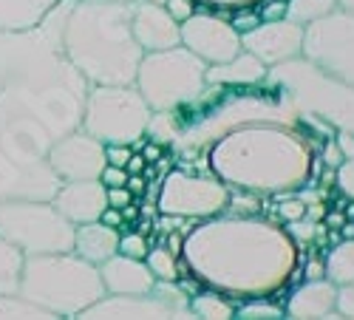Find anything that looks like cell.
<instances>
[{
    "label": "cell",
    "instance_id": "1",
    "mask_svg": "<svg viewBox=\"0 0 354 320\" xmlns=\"http://www.w3.org/2000/svg\"><path fill=\"white\" fill-rule=\"evenodd\" d=\"M179 258L201 286L230 301H247L283 292L301 261V247L278 221L221 213L187 232Z\"/></svg>",
    "mask_w": 354,
    "mask_h": 320
},
{
    "label": "cell",
    "instance_id": "2",
    "mask_svg": "<svg viewBox=\"0 0 354 320\" xmlns=\"http://www.w3.org/2000/svg\"><path fill=\"white\" fill-rule=\"evenodd\" d=\"M71 3L74 0H60L32 28L0 32V94L20 97L54 139L80 128L91 88L63 51V23Z\"/></svg>",
    "mask_w": 354,
    "mask_h": 320
},
{
    "label": "cell",
    "instance_id": "3",
    "mask_svg": "<svg viewBox=\"0 0 354 320\" xmlns=\"http://www.w3.org/2000/svg\"><path fill=\"white\" fill-rule=\"evenodd\" d=\"M315 144L304 125L252 122L207 148V167L230 190L255 196L298 193L315 179Z\"/></svg>",
    "mask_w": 354,
    "mask_h": 320
},
{
    "label": "cell",
    "instance_id": "4",
    "mask_svg": "<svg viewBox=\"0 0 354 320\" xmlns=\"http://www.w3.org/2000/svg\"><path fill=\"white\" fill-rule=\"evenodd\" d=\"M136 0H74L63 23V51L88 85H133L142 46L131 32Z\"/></svg>",
    "mask_w": 354,
    "mask_h": 320
},
{
    "label": "cell",
    "instance_id": "5",
    "mask_svg": "<svg viewBox=\"0 0 354 320\" xmlns=\"http://www.w3.org/2000/svg\"><path fill=\"white\" fill-rule=\"evenodd\" d=\"M54 142L46 122L20 97L0 94V201L54 198L63 185L46 159Z\"/></svg>",
    "mask_w": 354,
    "mask_h": 320
},
{
    "label": "cell",
    "instance_id": "6",
    "mask_svg": "<svg viewBox=\"0 0 354 320\" xmlns=\"http://www.w3.org/2000/svg\"><path fill=\"white\" fill-rule=\"evenodd\" d=\"M17 295L43 306L54 317H80L105 295V286L100 267L88 264L77 252H48L26 255Z\"/></svg>",
    "mask_w": 354,
    "mask_h": 320
},
{
    "label": "cell",
    "instance_id": "7",
    "mask_svg": "<svg viewBox=\"0 0 354 320\" xmlns=\"http://www.w3.org/2000/svg\"><path fill=\"white\" fill-rule=\"evenodd\" d=\"M267 79L281 85L301 116L320 120L335 131H354V85L320 71L306 57L270 66Z\"/></svg>",
    "mask_w": 354,
    "mask_h": 320
},
{
    "label": "cell",
    "instance_id": "8",
    "mask_svg": "<svg viewBox=\"0 0 354 320\" xmlns=\"http://www.w3.org/2000/svg\"><path fill=\"white\" fill-rule=\"evenodd\" d=\"M207 63L182 43L162 51H145L136 68V91L151 111H173L204 88Z\"/></svg>",
    "mask_w": 354,
    "mask_h": 320
},
{
    "label": "cell",
    "instance_id": "9",
    "mask_svg": "<svg viewBox=\"0 0 354 320\" xmlns=\"http://www.w3.org/2000/svg\"><path fill=\"white\" fill-rule=\"evenodd\" d=\"M151 108L136 85H91L80 128L102 144H133L145 139Z\"/></svg>",
    "mask_w": 354,
    "mask_h": 320
},
{
    "label": "cell",
    "instance_id": "10",
    "mask_svg": "<svg viewBox=\"0 0 354 320\" xmlns=\"http://www.w3.org/2000/svg\"><path fill=\"white\" fill-rule=\"evenodd\" d=\"M0 236L23 255H48L74 250V224L51 201L9 198L0 201Z\"/></svg>",
    "mask_w": 354,
    "mask_h": 320
},
{
    "label": "cell",
    "instance_id": "11",
    "mask_svg": "<svg viewBox=\"0 0 354 320\" xmlns=\"http://www.w3.org/2000/svg\"><path fill=\"white\" fill-rule=\"evenodd\" d=\"M230 198V187L210 176L190 170H170L162 176L159 190H156V210L159 216H179V218H193L204 221L221 216Z\"/></svg>",
    "mask_w": 354,
    "mask_h": 320
},
{
    "label": "cell",
    "instance_id": "12",
    "mask_svg": "<svg viewBox=\"0 0 354 320\" xmlns=\"http://www.w3.org/2000/svg\"><path fill=\"white\" fill-rule=\"evenodd\" d=\"M301 57L348 85H354V15L335 9L304 26Z\"/></svg>",
    "mask_w": 354,
    "mask_h": 320
},
{
    "label": "cell",
    "instance_id": "13",
    "mask_svg": "<svg viewBox=\"0 0 354 320\" xmlns=\"http://www.w3.org/2000/svg\"><path fill=\"white\" fill-rule=\"evenodd\" d=\"M182 46L201 57L207 66L224 63L241 51V35L232 28L230 20L210 12H193L185 23H179Z\"/></svg>",
    "mask_w": 354,
    "mask_h": 320
},
{
    "label": "cell",
    "instance_id": "14",
    "mask_svg": "<svg viewBox=\"0 0 354 320\" xmlns=\"http://www.w3.org/2000/svg\"><path fill=\"white\" fill-rule=\"evenodd\" d=\"M48 164L60 176V182H82L100 179L105 167V144L85 133L82 128L66 133L48 148Z\"/></svg>",
    "mask_w": 354,
    "mask_h": 320
},
{
    "label": "cell",
    "instance_id": "15",
    "mask_svg": "<svg viewBox=\"0 0 354 320\" xmlns=\"http://www.w3.org/2000/svg\"><path fill=\"white\" fill-rule=\"evenodd\" d=\"M301 46H304V26L286 17L258 23L252 32L241 35V48L255 54L267 68L292 60V57H301Z\"/></svg>",
    "mask_w": 354,
    "mask_h": 320
},
{
    "label": "cell",
    "instance_id": "16",
    "mask_svg": "<svg viewBox=\"0 0 354 320\" xmlns=\"http://www.w3.org/2000/svg\"><path fill=\"white\" fill-rule=\"evenodd\" d=\"M131 32L142 51H162L179 46V23H176L162 3H147V0H136L133 3V17H131Z\"/></svg>",
    "mask_w": 354,
    "mask_h": 320
},
{
    "label": "cell",
    "instance_id": "17",
    "mask_svg": "<svg viewBox=\"0 0 354 320\" xmlns=\"http://www.w3.org/2000/svg\"><path fill=\"white\" fill-rule=\"evenodd\" d=\"M51 205L60 210L71 224L97 221L100 213L108 207L105 201V185L100 179H82V182H63L54 193Z\"/></svg>",
    "mask_w": 354,
    "mask_h": 320
},
{
    "label": "cell",
    "instance_id": "18",
    "mask_svg": "<svg viewBox=\"0 0 354 320\" xmlns=\"http://www.w3.org/2000/svg\"><path fill=\"white\" fill-rule=\"evenodd\" d=\"M100 278L108 295H147L156 278L142 258H128L122 252L111 255L100 264Z\"/></svg>",
    "mask_w": 354,
    "mask_h": 320
},
{
    "label": "cell",
    "instance_id": "19",
    "mask_svg": "<svg viewBox=\"0 0 354 320\" xmlns=\"http://www.w3.org/2000/svg\"><path fill=\"white\" fill-rule=\"evenodd\" d=\"M80 317L88 320H100V317H193L190 312H179L165 306L159 298L147 295H102L97 303L88 306Z\"/></svg>",
    "mask_w": 354,
    "mask_h": 320
},
{
    "label": "cell",
    "instance_id": "20",
    "mask_svg": "<svg viewBox=\"0 0 354 320\" xmlns=\"http://www.w3.org/2000/svg\"><path fill=\"white\" fill-rule=\"evenodd\" d=\"M337 301V283L329 278H317V281H304L292 289V295H286V317L295 320H326L337 317L335 312Z\"/></svg>",
    "mask_w": 354,
    "mask_h": 320
},
{
    "label": "cell",
    "instance_id": "21",
    "mask_svg": "<svg viewBox=\"0 0 354 320\" xmlns=\"http://www.w3.org/2000/svg\"><path fill=\"white\" fill-rule=\"evenodd\" d=\"M116 247H120V229L102 224L100 218L85 221V224H74V250L71 252L85 258L88 264L100 267L102 261L116 255Z\"/></svg>",
    "mask_w": 354,
    "mask_h": 320
},
{
    "label": "cell",
    "instance_id": "22",
    "mask_svg": "<svg viewBox=\"0 0 354 320\" xmlns=\"http://www.w3.org/2000/svg\"><path fill=\"white\" fill-rule=\"evenodd\" d=\"M267 79V66H263L255 54L239 51L235 57L224 63H213L204 68V82H218V85H258Z\"/></svg>",
    "mask_w": 354,
    "mask_h": 320
},
{
    "label": "cell",
    "instance_id": "23",
    "mask_svg": "<svg viewBox=\"0 0 354 320\" xmlns=\"http://www.w3.org/2000/svg\"><path fill=\"white\" fill-rule=\"evenodd\" d=\"M60 0H0V32L37 26Z\"/></svg>",
    "mask_w": 354,
    "mask_h": 320
},
{
    "label": "cell",
    "instance_id": "24",
    "mask_svg": "<svg viewBox=\"0 0 354 320\" xmlns=\"http://www.w3.org/2000/svg\"><path fill=\"white\" fill-rule=\"evenodd\" d=\"M23 264H26L23 250L0 236V295H17L20 292Z\"/></svg>",
    "mask_w": 354,
    "mask_h": 320
},
{
    "label": "cell",
    "instance_id": "25",
    "mask_svg": "<svg viewBox=\"0 0 354 320\" xmlns=\"http://www.w3.org/2000/svg\"><path fill=\"white\" fill-rule=\"evenodd\" d=\"M187 309L193 312V317H204V320H232L235 317V301H230L227 295L207 289V292H196L187 303Z\"/></svg>",
    "mask_w": 354,
    "mask_h": 320
},
{
    "label": "cell",
    "instance_id": "26",
    "mask_svg": "<svg viewBox=\"0 0 354 320\" xmlns=\"http://www.w3.org/2000/svg\"><path fill=\"white\" fill-rule=\"evenodd\" d=\"M323 267H326V278L332 283H351L354 281V238H343L337 241L326 261H323Z\"/></svg>",
    "mask_w": 354,
    "mask_h": 320
},
{
    "label": "cell",
    "instance_id": "27",
    "mask_svg": "<svg viewBox=\"0 0 354 320\" xmlns=\"http://www.w3.org/2000/svg\"><path fill=\"white\" fill-rule=\"evenodd\" d=\"M335 9H337L335 0H286V20L309 26L320 17H326Z\"/></svg>",
    "mask_w": 354,
    "mask_h": 320
},
{
    "label": "cell",
    "instance_id": "28",
    "mask_svg": "<svg viewBox=\"0 0 354 320\" xmlns=\"http://www.w3.org/2000/svg\"><path fill=\"white\" fill-rule=\"evenodd\" d=\"M145 264L153 272L156 281H176L179 278V258H176L167 247H151L145 255Z\"/></svg>",
    "mask_w": 354,
    "mask_h": 320
},
{
    "label": "cell",
    "instance_id": "29",
    "mask_svg": "<svg viewBox=\"0 0 354 320\" xmlns=\"http://www.w3.org/2000/svg\"><path fill=\"white\" fill-rule=\"evenodd\" d=\"M235 317H241V320H261V317L281 320V317H286V312L272 298H247V301H241V306H235Z\"/></svg>",
    "mask_w": 354,
    "mask_h": 320
},
{
    "label": "cell",
    "instance_id": "30",
    "mask_svg": "<svg viewBox=\"0 0 354 320\" xmlns=\"http://www.w3.org/2000/svg\"><path fill=\"white\" fill-rule=\"evenodd\" d=\"M0 317H40V320H54L51 312L43 306L26 301L23 295H0Z\"/></svg>",
    "mask_w": 354,
    "mask_h": 320
},
{
    "label": "cell",
    "instance_id": "31",
    "mask_svg": "<svg viewBox=\"0 0 354 320\" xmlns=\"http://www.w3.org/2000/svg\"><path fill=\"white\" fill-rule=\"evenodd\" d=\"M147 250H151V241L145 238V232H120V247H116V252H122L128 258H142L147 255Z\"/></svg>",
    "mask_w": 354,
    "mask_h": 320
},
{
    "label": "cell",
    "instance_id": "32",
    "mask_svg": "<svg viewBox=\"0 0 354 320\" xmlns=\"http://www.w3.org/2000/svg\"><path fill=\"white\" fill-rule=\"evenodd\" d=\"M281 205H278V218L281 221H298L306 216V201L304 198H295L292 193H281Z\"/></svg>",
    "mask_w": 354,
    "mask_h": 320
},
{
    "label": "cell",
    "instance_id": "33",
    "mask_svg": "<svg viewBox=\"0 0 354 320\" xmlns=\"http://www.w3.org/2000/svg\"><path fill=\"white\" fill-rule=\"evenodd\" d=\"M335 312H337V317H343V320H354V281L337 286Z\"/></svg>",
    "mask_w": 354,
    "mask_h": 320
},
{
    "label": "cell",
    "instance_id": "34",
    "mask_svg": "<svg viewBox=\"0 0 354 320\" xmlns=\"http://www.w3.org/2000/svg\"><path fill=\"white\" fill-rule=\"evenodd\" d=\"M335 185L346 198L354 201V159H343V164L335 170Z\"/></svg>",
    "mask_w": 354,
    "mask_h": 320
},
{
    "label": "cell",
    "instance_id": "35",
    "mask_svg": "<svg viewBox=\"0 0 354 320\" xmlns=\"http://www.w3.org/2000/svg\"><path fill=\"white\" fill-rule=\"evenodd\" d=\"M343 153H340V148H337V142L335 139H323V148H320V153H317V162L323 164V167H329V170H337L340 164H343Z\"/></svg>",
    "mask_w": 354,
    "mask_h": 320
},
{
    "label": "cell",
    "instance_id": "36",
    "mask_svg": "<svg viewBox=\"0 0 354 320\" xmlns=\"http://www.w3.org/2000/svg\"><path fill=\"white\" fill-rule=\"evenodd\" d=\"M232 28L239 35H247V32H252V28L261 23V15H255L252 9H235V15H232Z\"/></svg>",
    "mask_w": 354,
    "mask_h": 320
},
{
    "label": "cell",
    "instance_id": "37",
    "mask_svg": "<svg viewBox=\"0 0 354 320\" xmlns=\"http://www.w3.org/2000/svg\"><path fill=\"white\" fill-rule=\"evenodd\" d=\"M162 6L167 9V15H170L176 23H185V20L196 12V0H165Z\"/></svg>",
    "mask_w": 354,
    "mask_h": 320
},
{
    "label": "cell",
    "instance_id": "38",
    "mask_svg": "<svg viewBox=\"0 0 354 320\" xmlns=\"http://www.w3.org/2000/svg\"><path fill=\"white\" fill-rule=\"evenodd\" d=\"M133 148L131 144H105V164H116V167H125L131 159Z\"/></svg>",
    "mask_w": 354,
    "mask_h": 320
},
{
    "label": "cell",
    "instance_id": "39",
    "mask_svg": "<svg viewBox=\"0 0 354 320\" xmlns=\"http://www.w3.org/2000/svg\"><path fill=\"white\" fill-rule=\"evenodd\" d=\"M100 182H102L105 187H125L128 170H125V167H116V164H105L102 173H100Z\"/></svg>",
    "mask_w": 354,
    "mask_h": 320
},
{
    "label": "cell",
    "instance_id": "40",
    "mask_svg": "<svg viewBox=\"0 0 354 320\" xmlns=\"http://www.w3.org/2000/svg\"><path fill=\"white\" fill-rule=\"evenodd\" d=\"M286 17V0H261V23L283 20Z\"/></svg>",
    "mask_w": 354,
    "mask_h": 320
},
{
    "label": "cell",
    "instance_id": "41",
    "mask_svg": "<svg viewBox=\"0 0 354 320\" xmlns=\"http://www.w3.org/2000/svg\"><path fill=\"white\" fill-rule=\"evenodd\" d=\"M105 201H108V207H125L133 201V193L128 187H105Z\"/></svg>",
    "mask_w": 354,
    "mask_h": 320
},
{
    "label": "cell",
    "instance_id": "42",
    "mask_svg": "<svg viewBox=\"0 0 354 320\" xmlns=\"http://www.w3.org/2000/svg\"><path fill=\"white\" fill-rule=\"evenodd\" d=\"M201 6H213V9H252L258 6L261 0H198Z\"/></svg>",
    "mask_w": 354,
    "mask_h": 320
},
{
    "label": "cell",
    "instance_id": "43",
    "mask_svg": "<svg viewBox=\"0 0 354 320\" xmlns=\"http://www.w3.org/2000/svg\"><path fill=\"white\" fill-rule=\"evenodd\" d=\"M100 221L102 224H108V227H113V229H125V216H122V210L120 207H105L102 213H100Z\"/></svg>",
    "mask_w": 354,
    "mask_h": 320
},
{
    "label": "cell",
    "instance_id": "44",
    "mask_svg": "<svg viewBox=\"0 0 354 320\" xmlns=\"http://www.w3.org/2000/svg\"><path fill=\"white\" fill-rule=\"evenodd\" d=\"M335 142L346 159H354V131H335Z\"/></svg>",
    "mask_w": 354,
    "mask_h": 320
},
{
    "label": "cell",
    "instance_id": "45",
    "mask_svg": "<svg viewBox=\"0 0 354 320\" xmlns=\"http://www.w3.org/2000/svg\"><path fill=\"white\" fill-rule=\"evenodd\" d=\"M139 153L145 156V162H147V164H159V162H162L165 148H162V144H156V142H145L142 148H139Z\"/></svg>",
    "mask_w": 354,
    "mask_h": 320
},
{
    "label": "cell",
    "instance_id": "46",
    "mask_svg": "<svg viewBox=\"0 0 354 320\" xmlns=\"http://www.w3.org/2000/svg\"><path fill=\"white\" fill-rule=\"evenodd\" d=\"M304 281H317V278H326V267H323V261H309L304 267Z\"/></svg>",
    "mask_w": 354,
    "mask_h": 320
},
{
    "label": "cell",
    "instance_id": "47",
    "mask_svg": "<svg viewBox=\"0 0 354 320\" xmlns=\"http://www.w3.org/2000/svg\"><path fill=\"white\" fill-rule=\"evenodd\" d=\"M125 187H128L133 196H142V193L147 190V182H145L142 173H128V182H125Z\"/></svg>",
    "mask_w": 354,
    "mask_h": 320
},
{
    "label": "cell",
    "instance_id": "48",
    "mask_svg": "<svg viewBox=\"0 0 354 320\" xmlns=\"http://www.w3.org/2000/svg\"><path fill=\"white\" fill-rule=\"evenodd\" d=\"M145 167H147L145 156H142L139 151H133L131 159H128V164H125V170H128V173H145Z\"/></svg>",
    "mask_w": 354,
    "mask_h": 320
},
{
    "label": "cell",
    "instance_id": "49",
    "mask_svg": "<svg viewBox=\"0 0 354 320\" xmlns=\"http://www.w3.org/2000/svg\"><path fill=\"white\" fill-rule=\"evenodd\" d=\"M323 216H326V207H323V205H317V201H312V205H306V218L320 221Z\"/></svg>",
    "mask_w": 354,
    "mask_h": 320
},
{
    "label": "cell",
    "instance_id": "50",
    "mask_svg": "<svg viewBox=\"0 0 354 320\" xmlns=\"http://www.w3.org/2000/svg\"><path fill=\"white\" fill-rule=\"evenodd\" d=\"M182 241H185V236H176V232H173V236L167 238V250H170L176 258L182 255Z\"/></svg>",
    "mask_w": 354,
    "mask_h": 320
},
{
    "label": "cell",
    "instance_id": "51",
    "mask_svg": "<svg viewBox=\"0 0 354 320\" xmlns=\"http://www.w3.org/2000/svg\"><path fill=\"white\" fill-rule=\"evenodd\" d=\"M346 221V216H343V210H335V213H329L326 216V227H332V229H340V224Z\"/></svg>",
    "mask_w": 354,
    "mask_h": 320
},
{
    "label": "cell",
    "instance_id": "52",
    "mask_svg": "<svg viewBox=\"0 0 354 320\" xmlns=\"http://www.w3.org/2000/svg\"><path fill=\"white\" fill-rule=\"evenodd\" d=\"M337 3V9H343V12H351L354 15V0H335Z\"/></svg>",
    "mask_w": 354,
    "mask_h": 320
},
{
    "label": "cell",
    "instance_id": "53",
    "mask_svg": "<svg viewBox=\"0 0 354 320\" xmlns=\"http://www.w3.org/2000/svg\"><path fill=\"white\" fill-rule=\"evenodd\" d=\"M142 213H145L147 218H156V213H159V210H156V205H145V207H142Z\"/></svg>",
    "mask_w": 354,
    "mask_h": 320
},
{
    "label": "cell",
    "instance_id": "54",
    "mask_svg": "<svg viewBox=\"0 0 354 320\" xmlns=\"http://www.w3.org/2000/svg\"><path fill=\"white\" fill-rule=\"evenodd\" d=\"M147 3H165V0H147Z\"/></svg>",
    "mask_w": 354,
    "mask_h": 320
}]
</instances>
